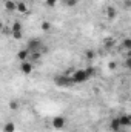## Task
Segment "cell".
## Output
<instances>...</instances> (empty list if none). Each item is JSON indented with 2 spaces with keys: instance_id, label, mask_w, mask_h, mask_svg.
<instances>
[{
  "instance_id": "cell-26",
  "label": "cell",
  "mask_w": 131,
  "mask_h": 132,
  "mask_svg": "<svg viewBox=\"0 0 131 132\" xmlns=\"http://www.w3.org/2000/svg\"><path fill=\"white\" fill-rule=\"evenodd\" d=\"M116 66H117V63H116V62H111V63L108 65V68H110V69L113 71V69H116Z\"/></svg>"
},
{
  "instance_id": "cell-2",
  "label": "cell",
  "mask_w": 131,
  "mask_h": 132,
  "mask_svg": "<svg viewBox=\"0 0 131 132\" xmlns=\"http://www.w3.org/2000/svg\"><path fill=\"white\" fill-rule=\"evenodd\" d=\"M71 80H72L74 85H82V83H86L90 80V77L86 75L85 69H77L71 74Z\"/></svg>"
},
{
  "instance_id": "cell-20",
  "label": "cell",
  "mask_w": 131,
  "mask_h": 132,
  "mask_svg": "<svg viewBox=\"0 0 131 132\" xmlns=\"http://www.w3.org/2000/svg\"><path fill=\"white\" fill-rule=\"evenodd\" d=\"M57 2H59V0H45L43 5H45L46 8H54V6L57 5Z\"/></svg>"
},
{
  "instance_id": "cell-13",
  "label": "cell",
  "mask_w": 131,
  "mask_h": 132,
  "mask_svg": "<svg viewBox=\"0 0 131 132\" xmlns=\"http://www.w3.org/2000/svg\"><path fill=\"white\" fill-rule=\"evenodd\" d=\"M116 45V42H114V38L113 37H106L105 40H103V46L106 48V49H110V48H113Z\"/></svg>"
},
{
  "instance_id": "cell-10",
  "label": "cell",
  "mask_w": 131,
  "mask_h": 132,
  "mask_svg": "<svg viewBox=\"0 0 131 132\" xmlns=\"http://www.w3.org/2000/svg\"><path fill=\"white\" fill-rule=\"evenodd\" d=\"M110 129H111L113 132H120V129H122V128H120V125H119V120H117V117L111 120V123H110Z\"/></svg>"
},
{
  "instance_id": "cell-11",
  "label": "cell",
  "mask_w": 131,
  "mask_h": 132,
  "mask_svg": "<svg viewBox=\"0 0 131 132\" xmlns=\"http://www.w3.org/2000/svg\"><path fill=\"white\" fill-rule=\"evenodd\" d=\"M16 11H19L20 14H25V12H28V5L25 2H19V3H16Z\"/></svg>"
},
{
  "instance_id": "cell-24",
  "label": "cell",
  "mask_w": 131,
  "mask_h": 132,
  "mask_svg": "<svg viewBox=\"0 0 131 132\" xmlns=\"http://www.w3.org/2000/svg\"><path fill=\"white\" fill-rule=\"evenodd\" d=\"M11 35H12V38H14V40H20V38L23 37V32H12Z\"/></svg>"
},
{
  "instance_id": "cell-21",
  "label": "cell",
  "mask_w": 131,
  "mask_h": 132,
  "mask_svg": "<svg viewBox=\"0 0 131 132\" xmlns=\"http://www.w3.org/2000/svg\"><path fill=\"white\" fill-rule=\"evenodd\" d=\"M65 5L69 6V8H74V6L79 5V0H65Z\"/></svg>"
},
{
  "instance_id": "cell-1",
  "label": "cell",
  "mask_w": 131,
  "mask_h": 132,
  "mask_svg": "<svg viewBox=\"0 0 131 132\" xmlns=\"http://www.w3.org/2000/svg\"><path fill=\"white\" fill-rule=\"evenodd\" d=\"M54 85L59 86V88H69L72 86V80H71V75H65V74H59V75H54Z\"/></svg>"
},
{
  "instance_id": "cell-4",
  "label": "cell",
  "mask_w": 131,
  "mask_h": 132,
  "mask_svg": "<svg viewBox=\"0 0 131 132\" xmlns=\"http://www.w3.org/2000/svg\"><path fill=\"white\" fill-rule=\"evenodd\" d=\"M19 69H20V72H22V74H25V75H30V74H33V71H34V63H31L30 60L20 62Z\"/></svg>"
},
{
  "instance_id": "cell-6",
  "label": "cell",
  "mask_w": 131,
  "mask_h": 132,
  "mask_svg": "<svg viewBox=\"0 0 131 132\" xmlns=\"http://www.w3.org/2000/svg\"><path fill=\"white\" fill-rule=\"evenodd\" d=\"M117 120H119V125H120V128H128L131 125V118L128 114H122V115H119L117 117Z\"/></svg>"
},
{
  "instance_id": "cell-12",
  "label": "cell",
  "mask_w": 131,
  "mask_h": 132,
  "mask_svg": "<svg viewBox=\"0 0 131 132\" xmlns=\"http://www.w3.org/2000/svg\"><path fill=\"white\" fill-rule=\"evenodd\" d=\"M8 108H9L11 111H17V109H20V101H19L17 98L9 100V103H8Z\"/></svg>"
},
{
  "instance_id": "cell-28",
  "label": "cell",
  "mask_w": 131,
  "mask_h": 132,
  "mask_svg": "<svg viewBox=\"0 0 131 132\" xmlns=\"http://www.w3.org/2000/svg\"><path fill=\"white\" fill-rule=\"evenodd\" d=\"M2 29H3V23L0 22V32H2Z\"/></svg>"
},
{
  "instance_id": "cell-22",
  "label": "cell",
  "mask_w": 131,
  "mask_h": 132,
  "mask_svg": "<svg viewBox=\"0 0 131 132\" xmlns=\"http://www.w3.org/2000/svg\"><path fill=\"white\" fill-rule=\"evenodd\" d=\"M2 32L5 34V35H11V34H12V29H11V26H3Z\"/></svg>"
},
{
  "instance_id": "cell-14",
  "label": "cell",
  "mask_w": 131,
  "mask_h": 132,
  "mask_svg": "<svg viewBox=\"0 0 131 132\" xmlns=\"http://www.w3.org/2000/svg\"><path fill=\"white\" fill-rule=\"evenodd\" d=\"M5 9L6 11H16V2L14 0H6L5 2Z\"/></svg>"
},
{
  "instance_id": "cell-8",
  "label": "cell",
  "mask_w": 131,
  "mask_h": 132,
  "mask_svg": "<svg viewBox=\"0 0 131 132\" xmlns=\"http://www.w3.org/2000/svg\"><path fill=\"white\" fill-rule=\"evenodd\" d=\"M42 55H43V54H42L40 51H33V52H30V57H28V59H30L31 63H35V62H39V60L42 59Z\"/></svg>"
},
{
  "instance_id": "cell-3",
  "label": "cell",
  "mask_w": 131,
  "mask_h": 132,
  "mask_svg": "<svg viewBox=\"0 0 131 132\" xmlns=\"http://www.w3.org/2000/svg\"><path fill=\"white\" fill-rule=\"evenodd\" d=\"M42 48H43V42H42L39 37L30 38L28 43H26V49H28L30 52H33V51H40Z\"/></svg>"
},
{
  "instance_id": "cell-7",
  "label": "cell",
  "mask_w": 131,
  "mask_h": 132,
  "mask_svg": "<svg viewBox=\"0 0 131 132\" xmlns=\"http://www.w3.org/2000/svg\"><path fill=\"white\" fill-rule=\"evenodd\" d=\"M105 14H106V19H108V20H114V19L117 17V11H116L114 6H106Z\"/></svg>"
},
{
  "instance_id": "cell-5",
  "label": "cell",
  "mask_w": 131,
  "mask_h": 132,
  "mask_svg": "<svg viewBox=\"0 0 131 132\" xmlns=\"http://www.w3.org/2000/svg\"><path fill=\"white\" fill-rule=\"evenodd\" d=\"M65 125H66V120L62 115H56V117L53 118V121H51V126H53L54 129H57V131H62V129L65 128Z\"/></svg>"
},
{
  "instance_id": "cell-15",
  "label": "cell",
  "mask_w": 131,
  "mask_h": 132,
  "mask_svg": "<svg viewBox=\"0 0 131 132\" xmlns=\"http://www.w3.org/2000/svg\"><path fill=\"white\" fill-rule=\"evenodd\" d=\"M14 131H16V125L14 123L8 121V123L3 125V132H14Z\"/></svg>"
},
{
  "instance_id": "cell-17",
  "label": "cell",
  "mask_w": 131,
  "mask_h": 132,
  "mask_svg": "<svg viewBox=\"0 0 131 132\" xmlns=\"http://www.w3.org/2000/svg\"><path fill=\"white\" fill-rule=\"evenodd\" d=\"M85 59L86 60H94L96 59V51L94 49H86L85 51Z\"/></svg>"
},
{
  "instance_id": "cell-25",
  "label": "cell",
  "mask_w": 131,
  "mask_h": 132,
  "mask_svg": "<svg viewBox=\"0 0 131 132\" xmlns=\"http://www.w3.org/2000/svg\"><path fill=\"white\" fill-rule=\"evenodd\" d=\"M125 68H127V69H130V68H131V60H130V55H128V59H127V62H125Z\"/></svg>"
},
{
  "instance_id": "cell-27",
  "label": "cell",
  "mask_w": 131,
  "mask_h": 132,
  "mask_svg": "<svg viewBox=\"0 0 131 132\" xmlns=\"http://www.w3.org/2000/svg\"><path fill=\"white\" fill-rule=\"evenodd\" d=\"M130 5H131L130 0H125V6H127V8H130Z\"/></svg>"
},
{
  "instance_id": "cell-18",
  "label": "cell",
  "mask_w": 131,
  "mask_h": 132,
  "mask_svg": "<svg viewBox=\"0 0 131 132\" xmlns=\"http://www.w3.org/2000/svg\"><path fill=\"white\" fill-rule=\"evenodd\" d=\"M85 72H86V75H88L90 78H93V77L96 75V72H97V71H96V68H94V66H86V68H85Z\"/></svg>"
},
{
  "instance_id": "cell-16",
  "label": "cell",
  "mask_w": 131,
  "mask_h": 132,
  "mask_svg": "<svg viewBox=\"0 0 131 132\" xmlns=\"http://www.w3.org/2000/svg\"><path fill=\"white\" fill-rule=\"evenodd\" d=\"M22 23L19 22V20H16L14 23H12V26H11V29H12V32H22Z\"/></svg>"
},
{
  "instance_id": "cell-19",
  "label": "cell",
  "mask_w": 131,
  "mask_h": 132,
  "mask_svg": "<svg viewBox=\"0 0 131 132\" xmlns=\"http://www.w3.org/2000/svg\"><path fill=\"white\" fill-rule=\"evenodd\" d=\"M42 29H43L45 32H49V31L53 29V25H51L49 22H42Z\"/></svg>"
},
{
  "instance_id": "cell-9",
  "label": "cell",
  "mask_w": 131,
  "mask_h": 132,
  "mask_svg": "<svg viewBox=\"0 0 131 132\" xmlns=\"http://www.w3.org/2000/svg\"><path fill=\"white\" fill-rule=\"evenodd\" d=\"M28 57H30V51L25 48V49H20L19 52H17V59L20 60V62H25V60H28Z\"/></svg>"
},
{
  "instance_id": "cell-23",
  "label": "cell",
  "mask_w": 131,
  "mask_h": 132,
  "mask_svg": "<svg viewBox=\"0 0 131 132\" xmlns=\"http://www.w3.org/2000/svg\"><path fill=\"white\" fill-rule=\"evenodd\" d=\"M123 46H125V49H131V38H125L123 40Z\"/></svg>"
}]
</instances>
